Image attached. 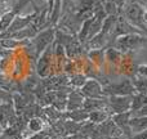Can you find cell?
<instances>
[{
  "mask_svg": "<svg viewBox=\"0 0 147 139\" xmlns=\"http://www.w3.org/2000/svg\"><path fill=\"white\" fill-rule=\"evenodd\" d=\"M121 15L132 26L137 27L145 35H147V22L145 21V7H142L141 4L134 1L127 3L124 5V10H123Z\"/></svg>",
  "mask_w": 147,
  "mask_h": 139,
  "instance_id": "obj_1",
  "label": "cell"
},
{
  "mask_svg": "<svg viewBox=\"0 0 147 139\" xmlns=\"http://www.w3.org/2000/svg\"><path fill=\"white\" fill-rule=\"evenodd\" d=\"M54 40H56V27H47L39 31L35 38H32L28 43V46L31 48V53L38 59V57L48 46H51Z\"/></svg>",
  "mask_w": 147,
  "mask_h": 139,
  "instance_id": "obj_2",
  "label": "cell"
},
{
  "mask_svg": "<svg viewBox=\"0 0 147 139\" xmlns=\"http://www.w3.org/2000/svg\"><path fill=\"white\" fill-rule=\"evenodd\" d=\"M147 43V35L142 34H128V35H123L116 38L110 46L116 48L120 53H128L138 49L142 46L143 44Z\"/></svg>",
  "mask_w": 147,
  "mask_h": 139,
  "instance_id": "obj_3",
  "label": "cell"
},
{
  "mask_svg": "<svg viewBox=\"0 0 147 139\" xmlns=\"http://www.w3.org/2000/svg\"><path fill=\"white\" fill-rule=\"evenodd\" d=\"M53 44L45 49L40 56L38 57V63H36V73L40 79H45L51 76V71L53 67Z\"/></svg>",
  "mask_w": 147,
  "mask_h": 139,
  "instance_id": "obj_4",
  "label": "cell"
},
{
  "mask_svg": "<svg viewBox=\"0 0 147 139\" xmlns=\"http://www.w3.org/2000/svg\"><path fill=\"white\" fill-rule=\"evenodd\" d=\"M103 93L106 97L110 95H133L136 93L134 85L132 83V79H124L120 83L109 84L103 86Z\"/></svg>",
  "mask_w": 147,
  "mask_h": 139,
  "instance_id": "obj_5",
  "label": "cell"
},
{
  "mask_svg": "<svg viewBox=\"0 0 147 139\" xmlns=\"http://www.w3.org/2000/svg\"><path fill=\"white\" fill-rule=\"evenodd\" d=\"M132 106V95H110L107 97V107L114 113L129 112Z\"/></svg>",
  "mask_w": 147,
  "mask_h": 139,
  "instance_id": "obj_6",
  "label": "cell"
},
{
  "mask_svg": "<svg viewBox=\"0 0 147 139\" xmlns=\"http://www.w3.org/2000/svg\"><path fill=\"white\" fill-rule=\"evenodd\" d=\"M80 91L85 98H92V99L107 98L103 93V85L97 79H88V81L84 84V86L80 89Z\"/></svg>",
  "mask_w": 147,
  "mask_h": 139,
  "instance_id": "obj_7",
  "label": "cell"
},
{
  "mask_svg": "<svg viewBox=\"0 0 147 139\" xmlns=\"http://www.w3.org/2000/svg\"><path fill=\"white\" fill-rule=\"evenodd\" d=\"M18 119V115L13 106V102H3L0 103V125L3 129L13 125Z\"/></svg>",
  "mask_w": 147,
  "mask_h": 139,
  "instance_id": "obj_8",
  "label": "cell"
},
{
  "mask_svg": "<svg viewBox=\"0 0 147 139\" xmlns=\"http://www.w3.org/2000/svg\"><path fill=\"white\" fill-rule=\"evenodd\" d=\"M84 99L85 97L81 94L80 89H71V91L67 94L66 111H75V109L83 108Z\"/></svg>",
  "mask_w": 147,
  "mask_h": 139,
  "instance_id": "obj_9",
  "label": "cell"
},
{
  "mask_svg": "<svg viewBox=\"0 0 147 139\" xmlns=\"http://www.w3.org/2000/svg\"><path fill=\"white\" fill-rule=\"evenodd\" d=\"M112 116V112L110 111L109 107L101 109H96V111H90L88 116V121L92 122L94 125H99L102 122H105L106 120H109Z\"/></svg>",
  "mask_w": 147,
  "mask_h": 139,
  "instance_id": "obj_10",
  "label": "cell"
},
{
  "mask_svg": "<svg viewBox=\"0 0 147 139\" xmlns=\"http://www.w3.org/2000/svg\"><path fill=\"white\" fill-rule=\"evenodd\" d=\"M86 58H89V62L93 63L97 68H99L106 62L105 49H89L88 53H86Z\"/></svg>",
  "mask_w": 147,
  "mask_h": 139,
  "instance_id": "obj_11",
  "label": "cell"
},
{
  "mask_svg": "<svg viewBox=\"0 0 147 139\" xmlns=\"http://www.w3.org/2000/svg\"><path fill=\"white\" fill-rule=\"evenodd\" d=\"M88 116H89V111L84 108H80V109H75V111H67V112H63L62 113V117H66L67 120H71V121H75L78 124H83L88 120Z\"/></svg>",
  "mask_w": 147,
  "mask_h": 139,
  "instance_id": "obj_12",
  "label": "cell"
},
{
  "mask_svg": "<svg viewBox=\"0 0 147 139\" xmlns=\"http://www.w3.org/2000/svg\"><path fill=\"white\" fill-rule=\"evenodd\" d=\"M107 107V98L105 99H92V98H85L84 99L83 108L86 111H96V109L106 108Z\"/></svg>",
  "mask_w": 147,
  "mask_h": 139,
  "instance_id": "obj_13",
  "label": "cell"
},
{
  "mask_svg": "<svg viewBox=\"0 0 147 139\" xmlns=\"http://www.w3.org/2000/svg\"><path fill=\"white\" fill-rule=\"evenodd\" d=\"M132 83H133V85H134L136 93L147 95V77H143V76L136 73L132 77Z\"/></svg>",
  "mask_w": 147,
  "mask_h": 139,
  "instance_id": "obj_14",
  "label": "cell"
},
{
  "mask_svg": "<svg viewBox=\"0 0 147 139\" xmlns=\"http://www.w3.org/2000/svg\"><path fill=\"white\" fill-rule=\"evenodd\" d=\"M105 58L106 62L111 64H119L121 61V53L114 46H109L107 49H105Z\"/></svg>",
  "mask_w": 147,
  "mask_h": 139,
  "instance_id": "obj_15",
  "label": "cell"
},
{
  "mask_svg": "<svg viewBox=\"0 0 147 139\" xmlns=\"http://www.w3.org/2000/svg\"><path fill=\"white\" fill-rule=\"evenodd\" d=\"M44 126H45V121L39 116L31 117V119L27 121V129L30 130L31 133H34V134L40 133L41 130L44 129Z\"/></svg>",
  "mask_w": 147,
  "mask_h": 139,
  "instance_id": "obj_16",
  "label": "cell"
},
{
  "mask_svg": "<svg viewBox=\"0 0 147 139\" xmlns=\"http://www.w3.org/2000/svg\"><path fill=\"white\" fill-rule=\"evenodd\" d=\"M86 81H88V77L83 72H75L74 75L70 76L69 83L74 89H81Z\"/></svg>",
  "mask_w": 147,
  "mask_h": 139,
  "instance_id": "obj_17",
  "label": "cell"
},
{
  "mask_svg": "<svg viewBox=\"0 0 147 139\" xmlns=\"http://www.w3.org/2000/svg\"><path fill=\"white\" fill-rule=\"evenodd\" d=\"M147 104V95L140 93H134L132 95V106H130V112L138 111L140 108H142L143 106Z\"/></svg>",
  "mask_w": 147,
  "mask_h": 139,
  "instance_id": "obj_18",
  "label": "cell"
},
{
  "mask_svg": "<svg viewBox=\"0 0 147 139\" xmlns=\"http://www.w3.org/2000/svg\"><path fill=\"white\" fill-rule=\"evenodd\" d=\"M10 8L12 7L9 5V1H8V0H0V17H1L3 14H5Z\"/></svg>",
  "mask_w": 147,
  "mask_h": 139,
  "instance_id": "obj_19",
  "label": "cell"
},
{
  "mask_svg": "<svg viewBox=\"0 0 147 139\" xmlns=\"http://www.w3.org/2000/svg\"><path fill=\"white\" fill-rule=\"evenodd\" d=\"M132 113V117H143V116H147V104L143 106L142 108H140L138 111H134V112H130Z\"/></svg>",
  "mask_w": 147,
  "mask_h": 139,
  "instance_id": "obj_20",
  "label": "cell"
},
{
  "mask_svg": "<svg viewBox=\"0 0 147 139\" xmlns=\"http://www.w3.org/2000/svg\"><path fill=\"white\" fill-rule=\"evenodd\" d=\"M137 73L143 77H147V64H141L137 67Z\"/></svg>",
  "mask_w": 147,
  "mask_h": 139,
  "instance_id": "obj_21",
  "label": "cell"
},
{
  "mask_svg": "<svg viewBox=\"0 0 147 139\" xmlns=\"http://www.w3.org/2000/svg\"><path fill=\"white\" fill-rule=\"evenodd\" d=\"M130 139H147V129L142 130V132L136 133V134H133V137Z\"/></svg>",
  "mask_w": 147,
  "mask_h": 139,
  "instance_id": "obj_22",
  "label": "cell"
},
{
  "mask_svg": "<svg viewBox=\"0 0 147 139\" xmlns=\"http://www.w3.org/2000/svg\"><path fill=\"white\" fill-rule=\"evenodd\" d=\"M67 139H84L83 137H81L79 133H76V134H72V135H69L67 137Z\"/></svg>",
  "mask_w": 147,
  "mask_h": 139,
  "instance_id": "obj_23",
  "label": "cell"
},
{
  "mask_svg": "<svg viewBox=\"0 0 147 139\" xmlns=\"http://www.w3.org/2000/svg\"><path fill=\"white\" fill-rule=\"evenodd\" d=\"M3 132H4V129H3V126H1V125H0V137H1V135H3Z\"/></svg>",
  "mask_w": 147,
  "mask_h": 139,
  "instance_id": "obj_24",
  "label": "cell"
},
{
  "mask_svg": "<svg viewBox=\"0 0 147 139\" xmlns=\"http://www.w3.org/2000/svg\"><path fill=\"white\" fill-rule=\"evenodd\" d=\"M54 139H61V138H58V137H57V138H54Z\"/></svg>",
  "mask_w": 147,
  "mask_h": 139,
  "instance_id": "obj_25",
  "label": "cell"
},
{
  "mask_svg": "<svg viewBox=\"0 0 147 139\" xmlns=\"http://www.w3.org/2000/svg\"><path fill=\"white\" fill-rule=\"evenodd\" d=\"M0 103H3V101H1V99H0Z\"/></svg>",
  "mask_w": 147,
  "mask_h": 139,
  "instance_id": "obj_26",
  "label": "cell"
}]
</instances>
